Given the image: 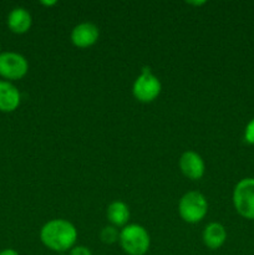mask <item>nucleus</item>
Listing matches in <instances>:
<instances>
[{"label":"nucleus","instance_id":"f257e3e1","mask_svg":"<svg viewBox=\"0 0 254 255\" xmlns=\"http://www.w3.org/2000/svg\"><path fill=\"white\" fill-rule=\"evenodd\" d=\"M40 239L50 251L62 253L75 247L77 241V229L66 219H51L40 229Z\"/></svg>","mask_w":254,"mask_h":255},{"label":"nucleus","instance_id":"f03ea898","mask_svg":"<svg viewBox=\"0 0 254 255\" xmlns=\"http://www.w3.org/2000/svg\"><path fill=\"white\" fill-rule=\"evenodd\" d=\"M120 246L128 255H144L151 246V237L141 224L131 223L120 231Z\"/></svg>","mask_w":254,"mask_h":255},{"label":"nucleus","instance_id":"7ed1b4c3","mask_svg":"<svg viewBox=\"0 0 254 255\" xmlns=\"http://www.w3.org/2000/svg\"><path fill=\"white\" fill-rule=\"evenodd\" d=\"M208 212L206 196L198 191H189L181 197L178 202V213L187 223H198Z\"/></svg>","mask_w":254,"mask_h":255},{"label":"nucleus","instance_id":"20e7f679","mask_svg":"<svg viewBox=\"0 0 254 255\" xmlns=\"http://www.w3.org/2000/svg\"><path fill=\"white\" fill-rule=\"evenodd\" d=\"M162 84L158 77L152 72L149 67L144 66L141 74L134 80L132 94L134 99L141 102H152L161 94Z\"/></svg>","mask_w":254,"mask_h":255},{"label":"nucleus","instance_id":"39448f33","mask_svg":"<svg viewBox=\"0 0 254 255\" xmlns=\"http://www.w3.org/2000/svg\"><path fill=\"white\" fill-rule=\"evenodd\" d=\"M233 206L242 217L254 219V178L241 179L233 189Z\"/></svg>","mask_w":254,"mask_h":255},{"label":"nucleus","instance_id":"423d86ee","mask_svg":"<svg viewBox=\"0 0 254 255\" xmlns=\"http://www.w3.org/2000/svg\"><path fill=\"white\" fill-rule=\"evenodd\" d=\"M29 62L21 54L15 51L0 52V75L5 79L17 80L25 76Z\"/></svg>","mask_w":254,"mask_h":255},{"label":"nucleus","instance_id":"0eeeda50","mask_svg":"<svg viewBox=\"0 0 254 255\" xmlns=\"http://www.w3.org/2000/svg\"><path fill=\"white\" fill-rule=\"evenodd\" d=\"M179 168L184 176L188 177L189 179L197 181L203 177L206 163L201 154L197 153L196 151H186L179 157Z\"/></svg>","mask_w":254,"mask_h":255},{"label":"nucleus","instance_id":"6e6552de","mask_svg":"<svg viewBox=\"0 0 254 255\" xmlns=\"http://www.w3.org/2000/svg\"><path fill=\"white\" fill-rule=\"evenodd\" d=\"M100 36V30L96 24L91 21H82L71 30L72 44L79 47H87L94 45Z\"/></svg>","mask_w":254,"mask_h":255},{"label":"nucleus","instance_id":"1a4fd4ad","mask_svg":"<svg viewBox=\"0 0 254 255\" xmlns=\"http://www.w3.org/2000/svg\"><path fill=\"white\" fill-rule=\"evenodd\" d=\"M21 95L17 87L6 80H0V111L11 112L20 105Z\"/></svg>","mask_w":254,"mask_h":255},{"label":"nucleus","instance_id":"9d476101","mask_svg":"<svg viewBox=\"0 0 254 255\" xmlns=\"http://www.w3.org/2000/svg\"><path fill=\"white\" fill-rule=\"evenodd\" d=\"M204 246L208 247L212 251L219 249L227 241V231L223 224L218 222H212L204 228L203 234H202Z\"/></svg>","mask_w":254,"mask_h":255},{"label":"nucleus","instance_id":"9b49d317","mask_svg":"<svg viewBox=\"0 0 254 255\" xmlns=\"http://www.w3.org/2000/svg\"><path fill=\"white\" fill-rule=\"evenodd\" d=\"M31 14L29 10L22 6L14 7L7 15V25H9L10 30L17 32V34L26 32L31 26Z\"/></svg>","mask_w":254,"mask_h":255},{"label":"nucleus","instance_id":"f8f14e48","mask_svg":"<svg viewBox=\"0 0 254 255\" xmlns=\"http://www.w3.org/2000/svg\"><path fill=\"white\" fill-rule=\"evenodd\" d=\"M106 216L111 226L122 227L127 226L129 221V208L125 202L114 201L109 204L106 209Z\"/></svg>","mask_w":254,"mask_h":255},{"label":"nucleus","instance_id":"ddd939ff","mask_svg":"<svg viewBox=\"0 0 254 255\" xmlns=\"http://www.w3.org/2000/svg\"><path fill=\"white\" fill-rule=\"evenodd\" d=\"M100 239L105 244H114L119 242L120 231L115 226H106L100 232Z\"/></svg>","mask_w":254,"mask_h":255},{"label":"nucleus","instance_id":"4468645a","mask_svg":"<svg viewBox=\"0 0 254 255\" xmlns=\"http://www.w3.org/2000/svg\"><path fill=\"white\" fill-rule=\"evenodd\" d=\"M244 139L249 144H254V117L247 124L246 129H244Z\"/></svg>","mask_w":254,"mask_h":255},{"label":"nucleus","instance_id":"2eb2a0df","mask_svg":"<svg viewBox=\"0 0 254 255\" xmlns=\"http://www.w3.org/2000/svg\"><path fill=\"white\" fill-rule=\"evenodd\" d=\"M69 255H92V252L85 246H75L69 251Z\"/></svg>","mask_w":254,"mask_h":255},{"label":"nucleus","instance_id":"dca6fc26","mask_svg":"<svg viewBox=\"0 0 254 255\" xmlns=\"http://www.w3.org/2000/svg\"><path fill=\"white\" fill-rule=\"evenodd\" d=\"M0 255H20L14 249H4V251L0 252Z\"/></svg>","mask_w":254,"mask_h":255},{"label":"nucleus","instance_id":"f3484780","mask_svg":"<svg viewBox=\"0 0 254 255\" xmlns=\"http://www.w3.org/2000/svg\"><path fill=\"white\" fill-rule=\"evenodd\" d=\"M41 4H44V5H46V6H49V5H55V4H56V1H55V0H51V1H44V0H42Z\"/></svg>","mask_w":254,"mask_h":255},{"label":"nucleus","instance_id":"a211bd4d","mask_svg":"<svg viewBox=\"0 0 254 255\" xmlns=\"http://www.w3.org/2000/svg\"><path fill=\"white\" fill-rule=\"evenodd\" d=\"M189 4H194V5H201V4H206V1H189Z\"/></svg>","mask_w":254,"mask_h":255},{"label":"nucleus","instance_id":"6ab92c4d","mask_svg":"<svg viewBox=\"0 0 254 255\" xmlns=\"http://www.w3.org/2000/svg\"><path fill=\"white\" fill-rule=\"evenodd\" d=\"M0 52H1V47H0Z\"/></svg>","mask_w":254,"mask_h":255}]
</instances>
